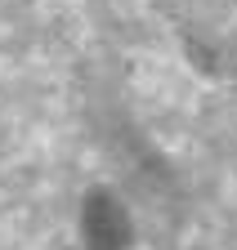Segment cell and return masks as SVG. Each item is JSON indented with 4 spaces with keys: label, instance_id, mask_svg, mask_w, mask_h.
I'll return each instance as SVG.
<instances>
[{
    "label": "cell",
    "instance_id": "obj_1",
    "mask_svg": "<svg viewBox=\"0 0 237 250\" xmlns=\"http://www.w3.org/2000/svg\"><path fill=\"white\" fill-rule=\"evenodd\" d=\"M85 246L90 250H126L130 246V219L112 197H90L85 201Z\"/></svg>",
    "mask_w": 237,
    "mask_h": 250
}]
</instances>
